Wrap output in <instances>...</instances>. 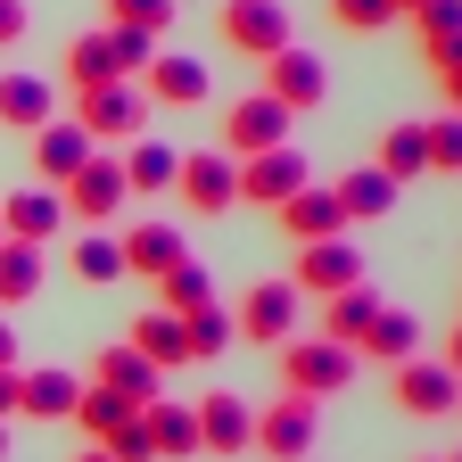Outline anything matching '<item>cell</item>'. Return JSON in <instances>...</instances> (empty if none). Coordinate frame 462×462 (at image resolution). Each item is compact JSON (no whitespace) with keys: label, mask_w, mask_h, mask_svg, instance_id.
<instances>
[{"label":"cell","mask_w":462,"mask_h":462,"mask_svg":"<svg viewBox=\"0 0 462 462\" xmlns=\"http://www.w3.org/2000/svg\"><path fill=\"white\" fill-rule=\"evenodd\" d=\"M273 215H281V231H289V240H298V248H306V240H338V231H346V215H338L330 182H306L298 199H281Z\"/></svg>","instance_id":"obj_19"},{"label":"cell","mask_w":462,"mask_h":462,"mask_svg":"<svg viewBox=\"0 0 462 462\" xmlns=\"http://www.w3.org/2000/svg\"><path fill=\"white\" fill-rule=\"evenodd\" d=\"M75 125L91 133V141H141L149 133V91L141 83H99V91H75Z\"/></svg>","instance_id":"obj_5"},{"label":"cell","mask_w":462,"mask_h":462,"mask_svg":"<svg viewBox=\"0 0 462 462\" xmlns=\"http://www.w3.org/2000/svg\"><path fill=\"white\" fill-rule=\"evenodd\" d=\"M173 322H182V346H190V364H215L223 346L240 338V330H231V314H223V306H199V314H173Z\"/></svg>","instance_id":"obj_32"},{"label":"cell","mask_w":462,"mask_h":462,"mask_svg":"<svg viewBox=\"0 0 462 462\" xmlns=\"http://www.w3.org/2000/svg\"><path fill=\"white\" fill-rule=\"evenodd\" d=\"M421 67H430V75H446V67H462V42H430V50H421Z\"/></svg>","instance_id":"obj_41"},{"label":"cell","mask_w":462,"mask_h":462,"mask_svg":"<svg viewBox=\"0 0 462 462\" xmlns=\"http://www.w3.org/2000/svg\"><path fill=\"white\" fill-rule=\"evenodd\" d=\"M438 364H446V372L462 380V330H446V346H438Z\"/></svg>","instance_id":"obj_43"},{"label":"cell","mask_w":462,"mask_h":462,"mask_svg":"<svg viewBox=\"0 0 462 462\" xmlns=\"http://www.w3.org/2000/svg\"><path fill=\"white\" fill-rule=\"evenodd\" d=\"M413 33H421V50L430 42H462V0H430V9L413 17Z\"/></svg>","instance_id":"obj_38"},{"label":"cell","mask_w":462,"mask_h":462,"mask_svg":"<svg viewBox=\"0 0 462 462\" xmlns=\"http://www.w3.org/2000/svg\"><path fill=\"white\" fill-rule=\"evenodd\" d=\"M372 165L388 173L396 190L413 182V173H430V141H421V125H388V133H380V149H372Z\"/></svg>","instance_id":"obj_30"},{"label":"cell","mask_w":462,"mask_h":462,"mask_svg":"<svg viewBox=\"0 0 462 462\" xmlns=\"http://www.w3.org/2000/svg\"><path fill=\"white\" fill-rule=\"evenodd\" d=\"M125 346H133L141 364H157V372H182V364H190V346H182V322H173V314H157V306L125 322Z\"/></svg>","instance_id":"obj_24"},{"label":"cell","mask_w":462,"mask_h":462,"mask_svg":"<svg viewBox=\"0 0 462 462\" xmlns=\"http://www.w3.org/2000/svg\"><path fill=\"white\" fill-rule=\"evenodd\" d=\"M314 182V173H306V157L298 149H256V157H240V207H281V199H298Z\"/></svg>","instance_id":"obj_13"},{"label":"cell","mask_w":462,"mask_h":462,"mask_svg":"<svg viewBox=\"0 0 462 462\" xmlns=\"http://www.w3.org/2000/svg\"><path fill=\"white\" fill-rule=\"evenodd\" d=\"M356 281H364V256L346 248V231H338V240H306L298 248V273H289L298 298H338V289H356Z\"/></svg>","instance_id":"obj_14"},{"label":"cell","mask_w":462,"mask_h":462,"mask_svg":"<svg viewBox=\"0 0 462 462\" xmlns=\"http://www.w3.org/2000/svg\"><path fill=\"white\" fill-rule=\"evenodd\" d=\"M430 9V0H388V17H421Z\"/></svg>","instance_id":"obj_46"},{"label":"cell","mask_w":462,"mask_h":462,"mask_svg":"<svg viewBox=\"0 0 462 462\" xmlns=\"http://www.w3.org/2000/svg\"><path fill=\"white\" fill-rule=\"evenodd\" d=\"M289 141V107L248 91V99H231L223 107V157H256V149H281Z\"/></svg>","instance_id":"obj_12"},{"label":"cell","mask_w":462,"mask_h":462,"mask_svg":"<svg viewBox=\"0 0 462 462\" xmlns=\"http://www.w3.org/2000/svg\"><path fill=\"white\" fill-rule=\"evenodd\" d=\"M141 421H149L157 462H190V454H199V413H190L182 396H149V404H141Z\"/></svg>","instance_id":"obj_20"},{"label":"cell","mask_w":462,"mask_h":462,"mask_svg":"<svg viewBox=\"0 0 462 462\" xmlns=\"http://www.w3.org/2000/svg\"><path fill=\"white\" fill-rule=\"evenodd\" d=\"M91 380H99V388H116L125 404H149V396H165V372H157V364H141L125 338H107L99 356H91Z\"/></svg>","instance_id":"obj_18"},{"label":"cell","mask_w":462,"mask_h":462,"mask_svg":"<svg viewBox=\"0 0 462 462\" xmlns=\"http://www.w3.org/2000/svg\"><path fill=\"white\" fill-rule=\"evenodd\" d=\"M372 314H380L372 281H356V289H338V298H322V330H314V338H338V346H356V338L372 330Z\"/></svg>","instance_id":"obj_29"},{"label":"cell","mask_w":462,"mask_h":462,"mask_svg":"<svg viewBox=\"0 0 462 462\" xmlns=\"http://www.w3.org/2000/svg\"><path fill=\"white\" fill-rule=\"evenodd\" d=\"M116 157H125V190H133V199H165V190H173V165H182V149H165L157 133L125 141Z\"/></svg>","instance_id":"obj_22"},{"label":"cell","mask_w":462,"mask_h":462,"mask_svg":"<svg viewBox=\"0 0 462 462\" xmlns=\"http://www.w3.org/2000/svg\"><path fill=\"white\" fill-rule=\"evenodd\" d=\"M314 446H322V404H306V396L281 388L264 413H256L248 454H256V462H314Z\"/></svg>","instance_id":"obj_3"},{"label":"cell","mask_w":462,"mask_h":462,"mask_svg":"<svg viewBox=\"0 0 462 462\" xmlns=\"http://www.w3.org/2000/svg\"><path fill=\"white\" fill-rule=\"evenodd\" d=\"M125 413H141V404H125V396H116V388H99V380H83V396H75V413H67V421H75V430H83V438L99 446V438H107L116 421H125Z\"/></svg>","instance_id":"obj_31"},{"label":"cell","mask_w":462,"mask_h":462,"mask_svg":"<svg viewBox=\"0 0 462 462\" xmlns=\"http://www.w3.org/2000/svg\"><path fill=\"white\" fill-rule=\"evenodd\" d=\"M356 372H364V356H356V346H338V338H289V346H281V388L306 396V404L346 396V388H356Z\"/></svg>","instance_id":"obj_2"},{"label":"cell","mask_w":462,"mask_h":462,"mask_svg":"<svg viewBox=\"0 0 462 462\" xmlns=\"http://www.w3.org/2000/svg\"><path fill=\"white\" fill-rule=\"evenodd\" d=\"M330 17H338L346 33H380V25H388V0H330Z\"/></svg>","instance_id":"obj_39"},{"label":"cell","mask_w":462,"mask_h":462,"mask_svg":"<svg viewBox=\"0 0 462 462\" xmlns=\"http://www.w3.org/2000/svg\"><path fill=\"white\" fill-rule=\"evenodd\" d=\"M157 58L149 33H125V25H99V33H75L67 42V83L75 91H99V83H133Z\"/></svg>","instance_id":"obj_1"},{"label":"cell","mask_w":462,"mask_h":462,"mask_svg":"<svg viewBox=\"0 0 462 462\" xmlns=\"http://www.w3.org/2000/svg\"><path fill=\"white\" fill-rule=\"evenodd\" d=\"M58 215H67V207H58V190H9V199H0V240H25V248H50L58 240Z\"/></svg>","instance_id":"obj_17"},{"label":"cell","mask_w":462,"mask_h":462,"mask_svg":"<svg viewBox=\"0 0 462 462\" xmlns=\"http://www.w3.org/2000/svg\"><path fill=\"white\" fill-rule=\"evenodd\" d=\"M99 454H107V462H157V446H149V421H141V413H125V421H116V430L99 438Z\"/></svg>","instance_id":"obj_36"},{"label":"cell","mask_w":462,"mask_h":462,"mask_svg":"<svg viewBox=\"0 0 462 462\" xmlns=\"http://www.w3.org/2000/svg\"><path fill=\"white\" fill-rule=\"evenodd\" d=\"M50 116H58V91L42 75H0V133H25L33 141Z\"/></svg>","instance_id":"obj_21"},{"label":"cell","mask_w":462,"mask_h":462,"mask_svg":"<svg viewBox=\"0 0 462 462\" xmlns=\"http://www.w3.org/2000/svg\"><path fill=\"white\" fill-rule=\"evenodd\" d=\"M421 141H430V173H462V116L421 125Z\"/></svg>","instance_id":"obj_37"},{"label":"cell","mask_w":462,"mask_h":462,"mask_svg":"<svg viewBox=\"0 0 462 462\" xmlns=\"http://www.w3.org/2000/svg\"><path fill=\"white\" fill-rule=\"evenodd\" d=\"M421 462H446V454H421Z\"/></svg>","instance_id":"obj_50"},{"label":"cell","mask_w":462,"mask_h":462,"mask_svg":"<svg viewBox=\"0 0 462 462\" xmlns=\"http://www.w3.org/2000/svg\"><path fill=\"white\" fill-rule=\"evenodd\" d=\"M99 141L75 125V116H50V125L33 133V173H42V190H67L75 173H83V157H91Z\"/></svg>","instance_id":"obj_15"},{"label":"cell","mask_w":462,"mask_h":462,"mask_svg":"<svg viewBox=\"0 0 462 462\" xmlns=\"http://www.w3.org/2000/svg\"><path fill=\"white\" fill-rule=\"evenodd\" d=\"M173 190L190 199V215H231V207H240V157L190 149L182 165H173Z\"/></svg>","instance_id":"obj_8"},{"label":"cell","mask_w":462,"mask_h":462,"mask_svg":"<svg viewBox=\"0 0 462 462\" xmlns=\"http://www.w3.org/2000/svg\"><path fill=\"white\" fill-rule=\"evenodd\" d=\"M438 91H446V116H462V67H446V75H438Z\"/></svg>","instance_id":"obj_42"},{"label":"cell","mask_w":462,"mask_h":462,"mask_svg":"<svg viewBox=\"0 0 462 462\" xmlns=\"http://www.w3.org/2000/svg\"><path fill=\"white\" fill-rule=\"evenodd\" d=\"M356 356H372V364H388V372H396V364H413V356H421V322L404 314V306H380L372 330L356 338Z\"/></svg>","instance_id":"obj_23"},{"label":"cell","mask_w":462,"mask_h":462,"mask_svg":"<svg viewBox=\"0 0 462 462\" xmlns=\"http://www.w3.org/2000/svg\"><path fill=\"white\" fill-rule=\"evenodd\" d=\"M125 199H133V190H125V157H116V149H91V157H83V173L58 190V207H67L83 231H107L116 215H125Z\"/></svg>","instance_id":"obj_4"},{"label":"cell","mask_w":462,"mask_h":462,"mask_svg":"<svg viewBox=\"0 0 462 462\" xmlns=\"http://www.w3.org/2000/svg\"><path fill=\"white\" fill-rule=\"evenodd\" d=\"M25 25H33V17H25V0H0V50H17Z\"/></svg>","instance_id":"obj_40"},{"label":"cell","mask_w":462,"mask_h":462,"mask_svg":"<svg viewBox=\"0 0 462 462\" xmlns=\"http://www.w3.org/2000/svg\"><path fill=\"white\" fill-rule=\"evenodd\" d=\"M75 462H107V454H99V446H91V454H75Z\"/></svg>","instance_id":"obj_48"},{"label":"cell","mask_w":462,"mask_h":462,"mask_svg":"<svg viewBox=\"0 0 462 462\" xmlns=\"http://www.w3.org/2000/svg\"><path fill=\"white\" fill-rule=\"evenodd\" d=\"M75 281H91V289L125 281V248H116V231H83V240H75Z\"/></svg>","instance_id":"obj_34"},{"label":"cell","mask_w":462,"mask_h":462,"mask_svg":"<svg viewBox=\"0 0 462 462\" xmlns=\"http://www.w3.org/2000/svg\"><path fill=\"white\" fill-rule=\"evenodd\" d=\"M0 462H9V421H0Z\"/></svg>","instance_id":"obj_47"},{"label":"cell","mask_w":462,"mask_h":462,"mask_svg":"<svg viewBox=\"0 0 462 462\" xmlns=\"http://www.w3.org/2000/svg\"><path fill=\"white\" fill-rule=\"evenodd\" d=\"M199 306H215V273H207L199 256L165 264V273H157V314H199Z\"/></svg>","instance_id":"obj_28"},{"label":"cell","mask_w":462,"mask_h":462,"mask_svg":"<svg viewBox=\"0 0 462 462\" xmlns=\"http://www.w3.org/2000/svg\"><path fill=\"white\" fill-rule=\"evenodd\" d=\"M322 91H330V67H322L314 50H298V42H289V50H273V58H264V99H281L289 116L322 107Z\"/></svg>","instance_id":"obj_11"},{"label":"cell","mask_w":462,"mask_h":462,"mask_svg":"<svg viewBox=\"0 0 462 462\" xmlns=\"http://www.w3.org/2000/svg\"><path fill=\"white\" fill-rule=\"evenodd\" d=\"M223 42L264 67L273 50L298 42V33H289V0H223Z\"/></svg>","instance_id":"obj_9"},{"label":"cell","mask_w":462,"mask_h":462,"mask_svg":"<svg viewBox=\"0 0 462 462\" xmlns=\"http://www.w3.org/2000/svg\"><path fill=\"white\" fill-rule=\"evenodd\" d=\"M42 289V248H25V240H0V306H25Z\"/></svg>","instance_id":"obj_33"},{"label":"cell","mask_w":462,"mask_h":462,"mask_svg":"<svg viewBox=\"0 0 462 462\" xmlns=\"http://www.w3.org/2000/svg\"><path fill=\"white\" fill-rule=\"evenodd\" d=\"M388 396H396L413 421H446L454 404H462V380H454L438 356H413V364H396V372H388Z\"/></svg>","instance_id":"obj_10"},{"label":"cell","mask_w":462,"mask_h":462,"mask_svg":"<svg viewBox=\"0 0 462 462\" xmlns=\"http://www.w3.org/2000/svg\"><path fill=\"white\" fill-rule=\"evenodd\" d=\"M190 413H199V454H215V462H240V454H248V438H256V404H248L240 388H207Z\"/></svg>","instance_id":"obj_6"},{"label":"cell","mask_w":462,"mask_h":462,"mask_svg":"<svg viewBox=\"0 0 462 462\" xmlns=\"http://www.w3.org/2000/svg\"><path fill=\"white\" fill-rule=\"evenodd\" d=\"M330 199H338V215H346V223H380V215L396 207V182H388L380 165H356L346 182H330Z\"/></svg>","instance_id":"obj_27"},{"label":"cell","mask_w":462,"mask_h":462,"mask_svg":"<svg viewBox=\"0 0 462 462\" xmlns=\"http://www.w3.org/2000/svg\"><path fill=\"white\" fill-rule=\"evenodd\" d=\"M107 25H125V33H149V42H165V25H173V0H107Z\"/></svg>","instance_id":"obj_35"},{"label":"cell","mask_w":462,"mask_h":462,"mask_svg":"<svg viewBox=\"0 0 462 462\" xmlns=\"http://www.w3.org/2000/svg\"><path fill=\"white\" fill-rule=\"evenodd\" d=\"M17 413V372H0V421Z\"/></svg>","instance_id":"obj_44"},{"label":"cell","mask_w":462,"mask_h":462,"mask_svg":"<svg viewBox=\"0 0 462 462\" xmlns=\"http://www.w3.org/2000/svg\"><path fill=\"white\" fill-rule=\"evenodd\" d=\"M75 396H83V380L75 372H17V413H33V421H67L75 413Z\"/></svg>","instance_id":"obj_26"},{"label":"cell","mask_w":462,"mask_h":462,"mask_svg":"<svg viewBox=\"0 0 462 462\" xmlns=\"http://www.w3.org/2000/svg\"><path fill=\"white\" fill-rule=\"evenodd\" d=\"M141 91H149V107H199L215 91V75L199 67V58H182V50H157L141 67Z\"/></svg>","instance_id":"obj_16"},{"label":"cell","mask_w":462,"mask_h":462,"mask_svg":"<svg viewBox=\"0 0 462 462\" xmlns=\"http://www.w3.org/2000/svg\"><path fill=\"white\" fill-rule=\"evenodd\" d=\"M0 372H17V330L0 322Z\"/></svg>","instance_id":"obj_45"},{"label":"cell","mask_w":462,"mask_h":462,"mask_svg":"<svg viewBox=\"0 0 462 462\" xmlns=\"http://www.w3.org/2000/svg\"><path fill=\"white\" fill-rule=\"evenodd\" d=\"M446 462H462V446H454V454H446Z\"/></svg>","instance_id":"obj_49"},{"label":"cell","mask_w":462,"mask_h":462,"mask_svg":"<svg viewBox=\"0 0 462 462\" xmlns=\"http://www.w3.org/2000/svg\"><path fill=\"white\" fill-rule=\"evenodd\" d=\"M298 289L289 281H248V298H240V314H231V330H240L248 346H289L298 338Z\"/></svg>","instance_id":"obj_7"},{"label":"cell","mask_w":462,"mask_h":462,"mask_svg":"<svg viewBox=\"0 0 462 462\" xmlns=\"http://www.w3.org/2000/svg\"><path fill=\"white\" fill-rule=\"evenodd\" d=\"M116 248H125V273H141V281H157L165 264H182V256H190V248H182V231L157 223V215H149V223H133Z\"/></svg>","instance_id":"obj_25"}]
</instances>
